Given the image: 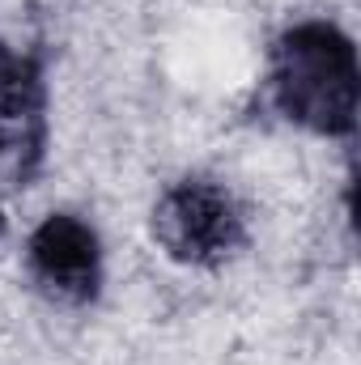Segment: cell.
<instances>
[{
  "instance_id": "cell-1",
  "label": "cell",
  "mask_w": 361,
  "mask_h": 365,
  "mask_svg": "<svg viewBox=\"0 0 361 365\" xmlns=\"http://www.w3.org/2000/svg\"><path fill=\"white\" fill-rule=\"evenodd\" d=\"M272 106L319 136H349L357 128V47L332 21L289 26L268 56Z\"/></svg>"
},
{
  "instance_id": "cell-2",
  "label": "cell",
  "mask_w": 361,
  "mask_h": 365,
  "mask_svg": "<svg viewBox=\"0 0 361 365\" xmlns=\"http://www.w3.org/2000/svg\"><path fill=\"white\" fill-rule=\"evenodd\" d=\"M158 247L191 268H217L247 247V212L217 179H179L153 204Z\"/></svg>"
},
{
  "instance_id": "cell-3",
  "label": "cell",
  "mask_w": 361,
  "mask_h": 365,
  "mask_svg": "<svg viewBox=\"0 0 361 365\" xmlns=\"http://www.w3.org/2000/svg\"><path fill=\"white\" fill-rule=\"evenodd\" d=\"M30 276L60 302L86 306L102 289V247L93 225L73 212H51L26 247Z\"/></svg>"
},
{
  "instance_id": "cell-4",
  "label": "cell",
  "mask_w": 361,
  "mask_h": 365,
  "mask_svg": "<svg viewBox=\"0 0 361 365\" xmlns=\"http://www.w3.org/2000/svg\"><path fill=\"white\" fill-rule=\"evenodd\" d=\"M47 140V86L43 68L0 43V158L17 162V175L30 179V170L43 158Z\"/></svg>"
},
{
  "instance_id": "cell-5",
  "label": "cell",
  "mask_w": 361,
  "mask_h": 365,
  "mask_svg": "<svg viewBox=\"0 0 361 365\" xmlns=\"http://www.w3.org/2000/svg\"><path fill=\"white\" fill-rule=\"evenodd\" d=\"M0 234H4V212H0Z\"/></svg>"
}]
</instances>
